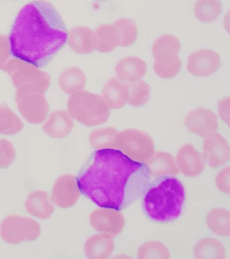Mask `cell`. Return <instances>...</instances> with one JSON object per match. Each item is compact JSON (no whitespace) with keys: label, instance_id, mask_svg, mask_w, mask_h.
Wrapping results in <instances>:
<instances>
[{"label":"cell","instance_id":"obj_14","mask_svg":"<svg viewBox=\"0 0 230 259\" xmlns=\"http://www.w3.org/2000/svg\"><path fill=\"white\" fill-rule=\"evenodd\" d=\"M175 162L180 172L189 178L199 176L205 168L203 154L191 143L182 145L177 151Z\"/></svg>","mask_w":230,"mask_h":259},{"label":"cell","instance_id":"obj_10","mask_svg":"<svg viewBox=\"0 0 230 259\" xmlns=\"http://www.w3.org/2000/svg\"><path fill=\"white\" fill-rule=\"evenodd\" d=\"M77 177L66 174L55 181L51 190L52 202L61 208H72L76 205L80 196Z\"/></svg>","mask_w":230,"mask_h":259},{"label":"cell","instance_id":"obj_36","mask_svg":"<svg viewBox=\"0 0 230 259\" xmlns=\"http://www.w3.org/2000/svg\"><path fill=\"white\" fill-rule=\"evenodd\" d=\"M11 47L7 34H0V70L3 69L11 57Z\"/></svg>","mask_w":230,"mask_h":259},{"label":"cell","instance_id":"obj_39","mask_svg":"<svg viewBox=\"0 0 230 259\" xmlns=\"http://www.w3.org/2000/svg\"><path fill=\"white\" fill-rule=\"evenodd\" d=\"M2 147H1V145H0V158H1V156H2Z\"/></svg>","mask_w":230,"mask_h":259},{"label":"cell","instance_id":"obj_7","mask_svg":"<svg viewBox=\"0 0 230 259\" xmlns=\"http://www.w3.org/2000/svg\"><path fill=\"white\" fill-rule=\"evenodd\" d=\"M41 227L36 220L27 217L11 214L3 220L0 224L2 240L12 245L25 242H34L40 238Z\"/></svg>","mask_w":230,"mask_h":259},{"label":"cell","instance_id":"obj_4","mask_svg":"<svg viewBox=\"0 0 230 259\" xmlns=\"http://www.w3.org/2000/svg\"><path fill=\"white\" fill-rule=\"evenodd\" d=\"M67 112L73 119L88 127L105 124L111 114L102 95L86 90L70 96Z\"/></svg>","mask_w":230,"mask_h":259},{"label":"cell","instance_id":"obj_23","mask_svg":"<svg viewBox=\"0 0 230 259\" xmlns=\"http://www.w3.org/2000/svg\"><path fill=\"white\" fill-rule=\"evenodd\" d=\"M180 41L176 35L166 33L155 39L152 47V54L155 60L170 59L179 55Z\"/></svg>","mask_w":230,"mask_h":259},{"label":"cell","instance_id":"obj_8","mask_svg":"<svg viewBox=\"0 0 230 259\" xmlns=\"http://www.w3.org/2000/svg\"><path fill=\"white\" fill-rule=\"evenodd\" d=\"M15 102L22 117L30 124H42L50 112V105L43 93L16 92Z\"/></svg>","mask_w":230,"mask_h":259},{"label":"cell","instance_id":"obj_26","mask_svg":"<svg viewBox=\"0 0 230 259\" xmlns=\"http://www.w3.org/2000/svg\"><path fill=\"white\" fill-rule=\"evenodd\" d=\"M206 224L211 232L221 237L230 236V211L224 208L210 209L206 215Z\"/></svg>","mask_w":230,"mask_h":259},{"label":"cell","instance_id":"obj_13","mask_svg":"<svg viewBox=\"0 0 230 259\" xmlns=\"http://www.w3.org/2000/svg\"><path fill=\"white\" fill-rule=\"evenodd\" d=\"M221 64V57L217 52L212 49L203 48L190 54L187 69L194 76L205 77L216 73Z\"/></svg>","mask_w":230,"mask_h":259},{"label":"cell","instance_id":"obj_15","mask_svg":"<svg viewBox=\"0 0 230 259\" xmlns=\"http://www.w3.org/2000/svg\"><path fill=\"white\" fill-rule=\"evenodd\" d=\"M66 43L71 50L76 54L93 53L98 45L95 30L87 26H77L68 30Z\"/></svg>","mask_w":230,"mask_h":259},{"label":"cell","instance_id":"obj_25","mask_svg":"<svg viewBox=\"0 0 230 259\" xmlns=\"http://www.w3.org/2000/svg\"><path fill=\"white\" fill-rule=\"evenodd\" d=\"M194 254L198 259H225L226 251L218 239L204 238L194 245Z\"/></svg>","mask_w":230,"mask_h":259},{"label":"cell","instance_id":"obj_38","mask_svg":"<svg viewBox=\"0 0 230 259\" xmlns=\"http://www.w3.org/2000/svg\"><path fill=\"white\" fill-rule=\"evenodd\" d=\"M112 258H118V259H128L131 258L130 256H129L127 254H118L113 257Z\"/></svg>","mask_w":230,"mask_h":259},{"label":"cell","instance_id":"obj_21","mask_svg":"<svg viewBox=\"0 0 230 259\" xmlns=\"http://www.w3.org/2000/svg\"><path fill=\"white\" fill-rule=\"evenodd\" d=\"M145 164L152 177L176 176L180 173L173 155L168 152L155 151L150 159Z\"/></svg>","mask_w":230,"mask_h":259},{"label":"cell","instance_id":"obj_32","mask_svg":"<svg viewBox=\"0 0 230 259\" xmlns=\"http://www.w3.org/2000/svg\"><path fill=\"white\" fill-rule=\"evenodd\" d=\"M139 259H169V248L160 241H148L141 244L137 252Z\"/></svg>","mask_w":230,"mask_h":259},{"label":"cell","instance_id":"obj_9","mask_svg":"<svg viewBox=\"0 0 230 259\" xmlns=\"http://www.w3.org/2000/svg\"><path fill=\"white\" fill-rule=\"evenodd\" d=\"M89 222L96 232L108 233L115 238L122 232L126 221L125 216L119 210L100 208L90 212Z\"/></svg>","mask_w":230,"mask_h":259},{"label":"cell","instance_id":"obj_2","mask_svg":"<svg viewBox=\"0 0 230 259\" xmlns=\"http://www.w3.org/2000/svg\"><path fill=\"white\" fill-rule=\"evenodd\" d=\"M142 167L118 150H97L77 177L80 192L100 208L121 210L127 206V187Z\"/></svg>","mask_w":230,"mask_h":259},{"label":"cell","instance_id":"obj_27","mask_svg":"<svg viewBox=\"0 0 230 259\" xmlns=\"http://www.w3.org/2000/svg\"><path fill=\"white\" fill-rule=\"evenodd\" d=\"M98 45L96 50L100 53H108L119 46L120 35L118 28L112 24H103L95 30Z\"/></svg>","mask_w":230,"mask_h":259},{"label":"cell","instance_id":"obj_37","mask_svg":"<svg viewBox=\"0 0 230 259\" xmlns=\"http://www.w3.org/2000/svg\"><path fill=\"white\" fill-rule=\"evenodd\" d=\"M218 110L220 117L229 126L230 97L226 96L220 99L218 103Z\"/></svg>","mask_w":230,"mask_h":259},{"label":"cell","instance_id":"obj_5","mask_svg":"<svg viewBox=\"0 0 230 259\" xmlns=\"http://www.w3.org/2000/svg\"><path fill=\"white\" fill-rule=\"evenodd\" d=\"M3 70L11 77L16 92L45 94L50 89V73L19 58H11Z\"/></svg>","mask_w":230,"mask_h":259},{"label":"cell","instance_id":"obj_16","mask_svg":"<svg viewBox=\"0 0 230 259\" xmlns=\"http://www.w3.org/2000/svg\"><path fill=\"white\" fill-rule=\"evenodd\" d=\"M74 127L73 119L67 111L57 109L50 113L41 129L48 137L63 139L72 133Z\"/></svg>","mask_w":230,"mask_h":259},{"label":"cell","instance_id":"obj_29","mask_svg":"<svg viewBox=\"0 0 230 259\" xmlns=\"http://www.w3.org/2000/svg\"><path fill=\"white\" fill-rule=\"evenodd\" d=\"M222 9V3L219 0H199L194 5V12L199 21L210 22L219 17Z\"/></svg>","mask_w":230,"mask_h":259},{"label":"cell","instance_id":"obj_24","mask_svg":"<svg viewBox=\"0 0 230 259\" xmlns=\"http://www.w3.org/2000/svg\"><path fill=\"white\" fill-rule=\"evenodd\" d=\"M117 128L106 127L94 129L89 135V143L96 150H118Z\"/></svg>","mask_w":230,"mask_h":259},{"label":"cell","instance_id":"obj_6","mask_svg":"<svg viewBox=\"0 0 230 259\" xmlns=\"http://www.w3.org/2000/svg\"><path fill=\"white\" fill-rule=\"evenodd\" d=\"M118 150L132 161L145 163L155 153L153 138L148 133L134 128H128L118 132Z\"/></svg>","mask_w":230,"mask_h":259},{"label":"cell","instance_id":"obj_1","mask_svg":"<svg viewBox=\"0 0 230 259\" xmlns=\"http://www.w3.org/2000/svg\"><path fill=\"white\" fill-rule=\"evenodd\" d=\"M67 33L66 23L52 3L28 2L19 10L10 32L11 53L41 69L62 50Z\"/></svg>","mask_w":230,"mask_h":259},{"label":"cell","instance_id":"obj_22","mask_svg":"<svg viewBox=\"0 0 230 259\" xmlns=\"http://www.w3.org/2000/svg\"><path fill=\"white\" fill-rule=\"evenodd\" d=\"M58 83L64 93L71 96L85 89L87 77L80 68L76 66L68 67L61 71Z\"/></svg>","mask_w":230,"mask_h":259},{"label":"cell","instance_id":"obj_30","mask_svg":"<svg viewBox=\"0 0 230 259\" xmlns=\"http://www.w3.org/2000/svg\"><path fill=\"white\" fill-rule=\"evenodd\" d=\"M113 24L119 32L120 47L131 46L137 40L139 29L134 19L128 17L119 18Z\"/></svg>","mask_w":230,"mask_h":259},{"label":"cell","instance_id":"obj_35","mask_svg":"<svg viewBox=\"0 0 230 259\" xmlns=\"http://www.w3.org/2000/svg\"><path fill=\"white\" fill-rule=\"evenodd\" d=\"M215 182L220 192L228 194H230V166L222 168L216 174Z\"/></svg>","mask_w":230,"mask_h":259},{"label":"cell","instance_id":"obj_31","mask_svg":"<svg viewBox=\"0 0 230 259\" xmlns=\"http://www.w3.org/2000/svg\"><path fill=\"white\" fill-rule=\"evenodd\" d=\"M128 102L134 107H141L150 101L151 96V87L145 80L141 79L137 82L129 83Z\"/></svg>","mask_w":230,"mask_h":259},{"label":"cell","instance_id":"obj_11","mask_svg":"<svg viewBox=\"0 0 230 259\" xmlns=\"http://www.w3.org/2000/svg\"><path fill=\"white\" fill-rule=\"evenodd\" d=\"M184 124L188 131L203 138L219 129L218 116L202 106L191 110L185 117Z\"/></svg>","mask_w":230,"mask_h":259},{"label":"cell","instance_id":"obj_19","mask_svg":"<svg viewBox=\"0 0 230 259\" xmlns=\"http://www.w3.org/2000/svg\"><path fill=\"white\" fill-rule=\"evenodd\" d=\"M113 236L108 233H99L86 239L84 244V252L90 259H108L115 249Z\"/></svg>","mask_w":230,"mask_h":259},{"label":"cell","instance_id":"obj_17","mask_svg":"<svg viewBox=\"0 0 230 259\" xmlns=\"http://www.w3.org/2000/svg\"><path fill=\"white\" fill-rule=\"evenodd\" d=\"M147 72V63L137 56L123 57L115 67V73L117 78L127 83L141 80Z\"/></svg>","mask_w":230,"mask_h":259},{"label":"cell","instance_id":"obj_20","mask_svg":"<svg viewBox=\"0 0 230 259\" xmlns=\"http://www.w3.org/2000/svg\"><path fill=\"white\" fill-rule=\"evenodd\" d=\"M102 96L110 108L121 109L128 102V83L111 77L103 87Z\"/></svg>","mask_w":230,"mask_h":259},{"label":"cell","instance_id":"obj_33","mask_svg":"<svg viewBox=\"0 0 230 259\" xmlns=\"http://www.w3.org/2000/svg\"><path fill=\"white\" fill-rule=\"evenodd\" d=\"M182 61L179 56L170 59L155 60L154 70L157 75L163 79L173 78L180 72Z\"/></svg>","mask_w":230,"mask_h":259},{"label":"cell","instance_id":"obj_12","mask_svg":"<svg viewBox=\"0 0 230 259\" xmlns=\"http://www.w3.org/2000/svg\"><path fill=\"white\" fill-rule=\"evenodd\" d=\"M203 156L210 167L217 169L228 163L230 158L228 142L218 132L204 138Z\"/></svg>","mask_w":230,"mask_h":259},{"label":"cell","instance_id":"obj_34","mask_svg":"<svg viewBox=\"0 0 230 259\" xmlns=\"http://www.w3.org/2000/svg\"><path fill=\"white\" fill-rule=\"evenodd\" d=\"M0 145L2 150L0 158V169H8L16 159V148L11 141L5 138H0Z\"/></svg>","mask_w":230,"mask_h":259},{"label":"cell","instance_id":"obj_3","mask_svg":"<svg viewBox=\"0 0 230 259\" xmlns=\"http://www.w3.org/2000/svg\"><path fill=\"white\" fill-rule=\"evenodd\" d=\"M186 199L182 183L170 177L148 190L142 205L146 214L154 222L167 223L180 218Z\"/></svg>","mask_w":230,"mask_h":259},{"label":"cell","instance_id":"obj_28","mask_svg":"<svg viewBox=\"0 0 230 259\" xmlns=\"http://www.w3.org/2000/svg\"><path fill=\"white\" fill-rule=\"evenodd\" d=\"M21 119L5 103H0V135L12 136L23 131Z\"/></svg>","mask_w":230,"mask_h":259},{"label":"cell","instance_id":"obj_18","mask_svg":"<svg viewBox=\"0 0 230 259\" xmlns=\"http://www.w3.org/2000/svg\"><path fill=\"white\" fill-rule=\"evenodd\" d=\"M24 206L29 214L40 220L50 219L56 210L50 194L41 190L29 194Z\"/></svg>","mask_w":230,"mask_h":259}]
</instances>
